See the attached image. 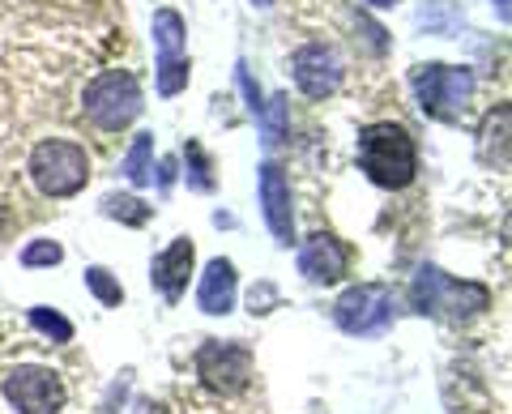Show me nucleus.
I'll list each match as a JSON object with an SVG mask.
<instances>
[{
    "label": "nucleus",
    "mask_w": 512,
    "mask_h": 414,
    "mask_svg": "<svg viewBox=\"0 0 512 414\" xmlns=\"http://www.w3.org/2000/svg\"><path fill=\"white\" fill-rule=\"evenodd\" d=\"M359 167L376 188H406L419 175V146L402 124L384 120V124H367L359 133Z\"/></svg>",
    "instance_id": "nucleus-1"
},
{
    "label": "nucleus",
    "mask_w": 512,
    "mask_h": 414,
    "mask_svg": "<svg viewBox=\"0 0 512 414\" xmlns=\"http://www.w3.org/2000/svg\"><path fill=\"white\" fill-rule=\"evenodd\" d=\"M410 304L423 316H440V321H470V316L491 308V291L483 282H457L444 269L423 265L410 286Z\"/></svg>",
    "instance_id": "nucleus-2"
},
{
    "label": "nucleus",
    "mask_w": 512,
    "mask_h": 414,
    "mask_svg": "<svg viewBox=\"0 0 512 414\" xmlns=\"http://www.w3.org/2000/svg\"><path fill=\"white\" fill-rule=\"evenodd\" d=\"M26 171L43 197H73V193H82L90 180V154H86V146H77V141L47 137L30 150Z\"/></svg>",
    "instance_id": "nucleus-3"
},
{
    "label": "nucleus",
    "mask_w": 512,
    "mask_h": 414,
    "mask_svg": "<svg viewBox=\"0 0 512 414\" xmlns=\"http://www.w3.org/2000/svg\"><path fill=\"white\" fill-rule=\"evenodd\" d=\"M86 116L99 124L103 133H120L141 116V86L128 69H107L86 86Z\"/></svg>",
    "instance_id": "nucleus-4"
},
{
    "label": "nucleus",
    "mask_w": 512,
    "mask_h": 414,
    "mask_svg": "<svg viewBox=\"0 0 512 414\" xmlns=\"http://www.w3.org/2000/svg\"><path fill=\"white\" fill-rule=\"evenodd\" d=\"M410 82H414V94H419V107L436 120H457L474 99V73L470 69L419 65Z\"/></svg>",
    "instance_id": "nucleus-5"
},
{
    "label": "nucleus",
    "mask_w": 512,
    "mask_h": 414,
    "mask_svg": "<svg viewBox=\"0 0 512 414\" xmlns=\"http://www.w3.org/2000/svg\"><path fill=\"white\" fill-rule=\"evenodd\" d=\"M393 316H397L393 291L380 286V282L350 286V291H342L338 304H333V321H338V329L355 333V338H376V333H384L393 325Z\"/></svg>",
    "instance_id": "nucleus-6"
},
{
    "label": "nucleus",
    "mask_w": 512,
    "mask_h": 414,
    "mask_svg": "<svg viewBox=\"0 0 512 414\" xmlns=\"http://www.w3.org/2000/svg\"><path fill=\"white\" fill-rule=\"evenodd\" d=\"M197 376L218 397L244 393L252 380V350L244 342H205L197 350Z\"/></svg>",
    "instance_id": "nucleus-7"
},
{
    "label": "nucleus",
    "mask_w": 512,
    "mask_h": 414,
    "mask_svg": "<svg viewBox=\"0 0 512 414\" xmlns=\"http://www.w3.org/2000/svg\"><path fill=\"white\" fill-rule=\"evenodd\" d=\"M5 402L18 414H60L69 402V389L52 368H18L5 376Z\"/></svg>",
    "instance_id": "nucleus-8"
},
{
    "label": "nucleus",
    "mask_w": 512,
    "mask_h": 414,
    "mask_svg": "<svg viewBox=\"0 0 512 414\" xmlns=\"http://www.w3.org/2000/svg\"><path fill=\"white\" fill-rule=\"evenodd\" d=\"M291 73H295V86L308 94V99H329V94L342 86V60L325 43H303L291 56Z\"/></svg>",
    "instance_id": "nucleus-9"
},
{
    "label": "nucleus",
    "mask_w": 512,
    "mask_h": 414,
    "mask_svg": "<svg viewBox=\"0 0 512 414\" xmlns=\"http://www.w3.org/2000/svg\"><path fill=\"white\" fill-rule=\"evenodd\" d=\"M261 205H265V222L274 231V240L282 248L295 244V210H291V180L278 163L261 167Z\"/></svg>",
    "instance_id": "nucleus-10"
},
{
    "label": "nucleus",
    "mask_w": 512,
    "mask_h": 414,
    "mask_svg": "<svg viewBox=\"0 0 512 414\" xmlns=\"http://www.w3.org/2000/svg\"><path fill=\"white\" fill-rule=\"evenodd\" d=\"M350 269V252L346 244L338 240V235H312V240H303L299 248V274L308 278V282H338L342 274Z\"/></svg>",
    "instance_id": "nucleus-11"
},
{
    "label": "nucleus",
    "mask_w": 512,
    "mask_h": 414,
    "mask_svg": "<svg viewBox=\"0 0 512 414\" xmlns=\"http://www.w3.org/2000/svg\"><path fill=\"white\" fill-rule=\"evenodd\" d=\"M192 261H197V248H192V240H175L171 248L158 252V257H154V269H150V282L158 286V295L175 304V299L184 295V286H188Z\"/></svg>",
    "instance_id": "nucleus-12"
},
{
    "label": "nucleus",
    "mask_w": 512,
    "mask_h": 414,
    "mask_svg": "<svg viewBox=\"0 0 512 414\" xmlns=\"http://www.w3.org/2000/svg\"><path fill=\"white\" fill-rule=\"evenodd\" d=\"M235 291H239V282H235V265L231 261H210V269L201 274V291H197V304L201 312H210V316H227L235 308Z\"/></svg>",
    "instance_id": "nucleus-13"
},
{
    "label": "nucleus",
    "mask_w": 512,
    "mask_h": 414,
    "mask_svg": "<svg viewBox=\"0 0 512 414\" xmlns=\"http://www.w3.org/2000/svg\"><path fill=\"white\" fill-rule=\"evenodd\" d=\"M154 47H158V65L163 60H184V18L175 9L154 13Z\"/></svg>",
    "instance_id": "nucleus-14"
},
{
    "label": "nucleus",
    "mask_w": 512,
    "mask_h": 414,
    "mask_svg": "<svg viewBox=\"0 0 512 414\" xmlns=\"http://www.w3.org/2000/svg\"><path fill=\"white\" fill-rule=\"evenodd\" d=\"M124 175H128V180H133L137 188L154 180V137H150V133L133 137V146H128V154H124Z\"/></svg>",
    "instance_id": "nucleus-15"
},
{
    "label": "nucleus",
    "mask_w": 512,
    "mask_h": 414,
    "mask_svg": "<svg viewBox=\"0 0 512 414\" xmlns=\"http://www.w3.org/2000/svg\"><path fill=\"white\" fill-rule=\"evenodd\" d=\"M86 286H90V295L99 299L103 308H120V304H124V286L111 278L103 265H90V269H86Z\"/></svg>",
    "instance_id": "nucleus-16"
},
{
    "label": "nucleus",
    "mask_w": 512,
    "mask_h": 414,
    "mask_svg": "<svg viewBox=\"0 0 512 414\" xmlns=\"http://www.w3.org/2000/svg\"><path fill=\"white\" fill-rule=\"evenodd\" d=\"M103 214L128 222V227H146V222H150V205L137 201V197H107L103 201Z\"/></svg>",
    "instance_id": "nucleus-17"
},
{
    "label": "nucleus",
    "mask_w": 512,
    "mask_h": 414,
    "mask_svg": "<svg viewBox=\"0 0 512 414\" xmlns=\"http://www.w3.org/2000/svg\"><path fill=\"white\" fill-rule=\"evenodd\" d=\"M184 158H188V188H192V193H210L214 175H210V158H205V150L197 146V141H188Z\"/></svg>",
    "instance_id": "nucleus-18"
},
{
    "label": "nucleus",
    "mask_w": 512,
    "mask_h": 414,
    "mask_svg": "<svg viewBox=\"0 0 512 414\" xmlns=\"http://www.w3.org/2000/svg\"><path fill=\"white\" fill-rule=\"evenodd\" d=\"M64 261V248L56 240H30L22 248V265L26 269H43V265H60Z\"/></svg>",
    "instance_id": "nucleus-19"
},
{
    "label": "nucleus",
    "mask_w": 512,
    "mask_h": 414,
    "mask_svg": "<svg viewBox=\"0 0 512 414\" xmlns=\"http://www.w3.org/2000/svg\"><path fill=\"white\" fill-rule=\"evenodd\" d=\"M188 86V56L184 60H163V65H158V94H180Z\"/></svg>",
    "instance_id": "nucleus-20"
},
{
    "label": "nucleus",
    "mask_w": 512,
    "mask_h": 414,
    "mask_svg": "<svg viewBox=\"0 0 512 414\" xmlns=\"http://www.w3.org/2000/svg\"><path fill=\"white\" fill-rule=\"evenodd\" d=\"M30 325H35L39 333H47L52 342H69V338H73V325L64 321L60 312H47V308H35V312H30Z\"/></svg>",
    "instance_id": "nucleus-21"
},
{
    "label": "nucleus",
    "mask_w": 512,
    "mask_h": 414,
    "mask_svg": "<svg viewBox=\"0 0 512 414\" xmlns=\"http://www.w3.org/2000/svg\"><path fill=\"white\" fill-rule=\"evenodd\" d=\"M261 111H265V141L274 146V141H282V133H286V94L269 99V107H261Z\"/></svg>",
    "instance_id": "nucleus-22"
},
{
    "label": "nucleus",
    "mask_w": 512,
    "mask_h": 414,
    "mask_svg": "<svg viewBox=\"0 0 512 414\" xmlns=\"http://www.w3.org/2000/svg\"><path fill=\"white\" fill-rule=\"evenodd\" d=\"M239 86H244V94H248V107L256 111V116H261V107H265V103H261V90L252 86V77H248V69H244V65H239Z\"/></svg>",
    "instance_id": "nucleus-23"
},
{
    "label": "nucleus",
    "mask_w": 512,
    "mask_h": 414,
    "mask_svg": "<svg viewBox=\"0 0 512 414\" xmlns=\"http://www.w3.org/2000/svg\"><path fill=\"white\" fill-rule=\"evenodd\" d=\"M137 414H167V406H158V402H141Z\"/></svg>",
    "instance_id": "nucleus-24"
},
{
    "label": "nucleus",
    "mask_w": 512,
    "mask_h": 414,
    "mask_svg": "<svg viewBox=\"0 0 512 414\" xmlns=\"http://www.w3.org/2000/svg\"><path fill=\"white\" fill-rule=\"evenodd\" d=\"M495 9H500V18L508 22V0H495Z\"/></svg>",
    "instance_id": "nucleus-25"
},
{
    "label": "nucleus",
    "mask_w": 512,
    "mask_h": 414,
    "mask_svg": "<svg viewBox=\"0 0 512 414\" xmlns=\"http://www.w3.org/2000/svg\"><path fill=\"white\" fill-rule=\"evenodd\" d=\"M372 5H380V9H389V5H397V0H372Z\"/></svg>",
    "instance_id": "nucleus-26"
},
{
    "label": "nucleus",
    "mask_w": 512,
    "mask_h": 414,
    "mask_svg": "<svg viewBox=\"0 0 512 414\" xmlns=\"http://www.w3.org/2000/svg\"><path fill=\"white\" fill-rule=\"evenodd\" d=\"M252 5H261V9H265V5H274V0H252Z\"/></svg>",
    "instance_id": "nucleus-27"
}]
</instances>
